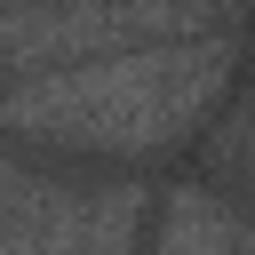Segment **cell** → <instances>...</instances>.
I'll list each match as a JSON object with an SVG mask.
<instances>
[{
  "label": "cell",
  "instance_id": "cell-1",
  "mask_svg": "<svg viewBox=\"0 0 255 255\" xmlns=\"http://www.w3.org/2000/svg\"><path fill=\"white\" fill-rule=\"evenodd\" d=\"M223 88V40H151L120 56H88L80 72H40L32 88L0 96V120L96 143V151H151L199 120V104Z\"/></svg>",
  "mask_w": 255,
  "mask_h": 255
}]
</instances>
